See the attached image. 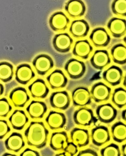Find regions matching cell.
Here are the masks:
<instances>
[{"instance_id": "9c48e42d", "label": "cell", "mask_w": 126, "mask_h": 156, "mask_svg": "<svg viewBox=\"0 0 126 156\" xmlns=\"http://www.w3.org/2000/svg\"><path fill=\"white\" fill-rule=\"evenodd\" d=\"M71 100L74 107H87L91 104L92 100L90 91L86 87H77L72 92Z\"/></svg>"}, {"instance_id": "1f68e13d", "label": "cell", "mask_w": 126, "mask_h": 156, "mask_svg": "<svg viewBox=\"0 0 126 156\" xmlns=\"http://www.w3.org/2000/svg\"><path fill=\"white\" fill-rule=\"evenodd\" d=\"M14 71L12 65L8 62L0 63V80L3 83L10 81L14 76Z\"/></svg>"}, {"instance_id": "7402d4cb", "label": "cell", "mask_w": 126, "mask_h": 156, "mask_svg": "<svg viewBox=\"0 0 126 156\" xmlns=\"http://www.w3.org/2000/svg\"><path fill=\"white\" fill-rule=\"evenodd\" d=\"M69 137L65 131H56L51 133L49 145L50 148L56 152H62L69 141Z\"/></svg>"}, {"instance_id": "836d02e7", "label": "cell", "mask_w": 126, "mask_h": 156, "mask_svg": "<svg viewBox=\"0 0 126 156\" xmlns=\"http://www.w3.org/2000/svg\"><path fill=\"white\" fill-rule=\"evenodd\" d=\"M101 156H122L119 146L115 143H110L100 150Z\"/></svg>"}, {"instance_id": "d4e9b609", "label": "cell", "mask_w": 126, "mask_h": 156, "mask_svg": "<svg viewBox=\"0 0 126 156\" xmlns=\"http://www.w3.org/2000/svg\"><path fill=\"white\" fill-rule=\"evenodd\" d=\"M9 122L14 129L22 131L29 124V118L25 111L17 109L15 110L9 116Z\"/></svg>"}, {"instance_id": "7bdbcfd3", "label": "cell", "mask_w": 126, "mask_h": 156, "mask_svg": "<svg viewBox=\"0 0 126 156\" xmlns=\"http://www.w3.org/2000/svg\"><path fill=\"white\" fill-rule=\"evenodd\" d=\"M4 93V87L3 84L0 83V96H1Z\"/></svg>"}, {"instance_id": "e0dca14e", "label": "cell", "mask_w": 126, "mask_h": 156, "mask_svg": "<svg viewBox=\"0 0 126 156\" xmlns=\"http://www.w3.org/2000/svg\"><path fill=\"white\" fill-rule=\"evenodd\" d=\"M47 126L52 131H59L64 128L66 124V117L61 112L51 110L45 117Z\"/></svg>"}, {"instance_id": "7c38bea8", "label": "cell", "mask_w": 126, "mask_h": 156, "mask_svg": "<svg viewBox=\"0 0 126 156\" xmlns=\"http://www.w3.org/2000/svg\"><path fill=\"white\" fill-rule=\"evenodd\" d=\"M111 133L108 127L99 125L92 129L90 139L92 143L97 147H102L111 140Z\"/></svg>"}, {"instance_id": "8fae6325", "label": "cell", "mask_w": 126, "mask_h": 156, "mask_svg": "<svg viewBox=\"0 0 126 156\" xmlns=\"http://www.w3.org/2000/svg\"><path fill=\"white\" fill-rule=\"evenodd\" d=\"M89 40L92 45L98 48L107 47L110 43L111 37L104 27L95 28L89 35Z\"/></svg>"}, {"instance_id": "44dd1931", "label": "cell", "mask_w": 126, "mask_h": 156, "mask_svg": "<svg viewBox=\"0 0 126 156\" xmlns=\"http://www.w3.org/2000/svg\"><path fill=\"white\" fill-rule=\"evenodd\" d=\"M93 46L87 39H80L73 45L72 54L74 56L82 60H87L93 52Z\"/></svg>"}, {"instance_id": "83f0119b", "label": "cell", "mask_w": 126, "mask_h": 156, "mask_svg": "<svg viewBox=\"0 0 126 156\" xmlns=\"http://www.w3.org/2000/svg\"><path fill=\"white\" fill-rule=\"evenodd\" d=\"M26 140L22 134L17 132L12 133L5 140L6 149L12 152H19L26 146Z\"/></svg>"}, {"instance_id": "277c9868", "label": "cell", "mask_w": 126, "mask_h": 156, "mask_svg": "<svg viewBox=\"0 0 126 156\" xmlns=\"http://www.w3.org/2000/svg\"><path fill=\"white\" fill-rule=\"evenodd\" d=\"M92 100L97 104L105 103L111 98L112 89L107 84L98 82L94 84L90 89Z\"/></svg>"}, {"instance_id": "5b68a950", "label": "cell", "mask_w": 126, "mask_h": 156, "mask_svg": "<svg viewBox=\"0 0 126 156\" xmlns=\"http://www.w3.org/2000/svg\"><path fill=\"white\" fill-rule=\"evenodd\" d=\"M35 71L40 76H45L54 68V63L52 58L47 54H40L32 61Z\"/></svg>"}, {"instance_id": "4fadbf2b", "label": "cell", "mask_w": 126, "mask_h": 156, "mask_svg": "<svg viewBox=\"0 0 126 156\" xmlns=\"http://www.w3.org/2000/svg\"><path fill=\"white\" fill-rule=\"evenodd\" d=\"M48 112V107L45 102L39 100H33L26 108V112L29 118L33 120L44 119Z\"/></svg>"}, {"instance_id": "f1b7e54d", "label": "cell", "mask_w": 126, "mask_h": 156, "mask_svg": "<svg viewBox=\"0 0 126 156\" xmlns=\"http://www.w3.org/2000/svg\"><path fill=\"white\" fill-rule=\"evenodd\" d=\"M111 136L113 141L117 143L126 141V123L122 122L114 123L111 127Z\"/></svg>"}, {"instance_id": "7a4b0ae2", "label": "cell", "mask_w": 126, "mask_h": 156, "mask_svg": "<svg viewBox=\"0 0 126 156\" xmlns=\"http://www.w3.org/2000/svg\"><path fill=\"white\" fill-rule=\"evenodd\" d=\"M73 120L75 125L82 128L91 126L98 121L93 110L87 107L78 108L73 114Z\"/></svg>"}, {"instance_id": "8d00e7d4", "label": "cell", "mask_w": 126, "mask_h": 156, "mask_svg": "<svg viewBox=\"0 0 126 156\" xmlns=\"http://www.w3.org/2000/svg\"><path fill=\"white\" fill-rule=\"evenodd\" d=\"M11 131L9 123L4 120H0V140L4 138Z\"/></svg>"}, {"instance_id": "2e32d148", "label": "cell", "mask_w": 126, "mask_h": 156, "mask_svg": "<svg viewBox=\"0 0 126 156\" xmlns=\"http://www.w3.org/2000/svg\"><path fill=\"white\" fill-rule=\"evenodd\" d=\"M90 62L95 69L103 70L111 64V58L107 50L98 49L92 54Z\"/></svg>"}, {"instance_id": "d6a6232c", "label": "cell", "mask_w": 126, "mask_h": 156, "mask_svg": "<svg viewBox=\"0 0 126 156\" xmlns=\"http://www.w3.org/2000/svg\"><path fill=\"white\" fill-rule=\"evenodd\" d=\"M113 13L120 17H126V0H114L111 4Z\"/></svg>"}, {"instance_id": "484cf974", "label": "cell", "mask_w": 126, "mask_h": 156, "mask_svg": "<svg viewBox=\"0 0 126 156\" xmlns=\"http://www.w3.org/2000/svg\"><path fill=\"white\" fill-rule=\"evenodd\" d=\"M65 10L68 16L78 19L85 14L86 6L82 0H69L65 5Z\"/></svg>"}, {"instance_id": "ab89813d", "label": "cell", "mask_w": 126, "mask_h": 156, "mask_svg": "<svg viewBox=\"0 0 126 156\" xmlns=\"http://www.w3.org/2000/svg\"><path fill=\"white\" fill-rule=\"evenodd\" d=\"M121 151L122 156H126V141L122 145Z\"/></svg>"}, {"instance_id": "bcb514c9", "label": "cell", "mask_w": 126, "mask_h": 156, "mask_svg": "<svg viewBox=\"0 0 126 156\" xmlns=\"http://www.w3.org/2000/svg\"><path fill=\"white\" fill-rule=\"evenodd\" d=\"M123 41H124V42L125 45H126V34L125 35V36H124V38H123Z\"/></svg>"}, {"instance_id": "ffe728a7", "label": "cell", "mask_w": 126, "mask_h": 156, "mask_svg": "<svg viewBox=\"0 0 126 156\" xmlns=\"http://www.w3.org/2000/svg\"><path fill=\"white\" fill-rule=\"evenodd\" d=\"M14 75L17 83L22 85H27L35 78V72L30 65L23 63L16 68Z\"/></svg>"}, {"instance_id": "ac0fdd59", "label": "cell", "mask_w": 126, "mask_h": 156, "mask_svg": "<svg viewBox=\"0 0 126 156\" xmlns=\"http://www.w3.org/2000/svg\"><path fill=\"white\" fill-rule=\"evenodd\" d=\"M47 83L49 87L55 90L65 88L68 83L67 76L62 70L56 69L47 76Z\"/></svg>"}, {"instance_id": "5bb4252c", "label": "cell", "mask_w": 126, "mask_h": 156, "mask_svg": "<svg viewBox=\"0 0 126 156\" xmlns=\"http://www.w3.org/2000/svg\"><path fill=\"white\" fill-rule=\"evenodd\" d=\"M28 92L30 97L34 99H44L47 97L50 89L45 81L38 78L29 85Z\"/></svg>"}, {"instance_id": "d6986e66", "label": "cell", "mask_w": 126, "mask_h": 156, "mask_svg": "<svg viewBox=\"0 0 126 156\" xmlns=\"http://www.w3.org/2000/svg\"><path fill=\"white\" fill-rule=\"evenodd\" d=\"M104 81L113 87L119 85L123 80V71L116 65H112L105 69L102 74Z\"/></svg>"}, {"instance_id": "4dcf8cb0", "label": "cell", "mask_w": 126, "mask_h": 156, "mask_svg": "<svg viewBox=\"0 0 126 156\" xmlns=\"http://www.w3.org/2000/svg\"><path fill=\"white\" fill-rule=\"evenodd\" d=\"M111 100L113 105L119 109L126 107V89L116 88L111 94Z\"/></svg>"}, {"instance_id": "52a82bcc", "label": "cell", "mask_w": 126, "mask_h": 156, "mask_svg": "<svg viewBox=\"0 0 126 156\" xmlns=\"http://www.w3.org/2000/svg\"><path fill=\"white\" fill-rule=\"evenodd\" d=\"M52 44L56 51L61 53H66L71 50L74 44V40L69 34L60 32L54 36Z\"/></svg>"}, {"instance_id": "d590c367", "label": "cell", "mask_w": 126, "mask_h": 156, "mask_svg": "<svg viewBox=\"0 0 126 156\" xmlns=\"http://www.w3.org/2000/svg\"><path fill=\"white\" fill-rule=\"evenodd\" d=\"M66 155L68 156H75L79 151V147L74 143L72 141H69L68 143L65 146L64 150H63Z\"/></svg>"}, {"instance_id": "f6af8a7d", "label": "cell", "mask_w": 126, "mask_h": 156, "mask_svg": "<svg viewBox=\"0 0 126 156\" xmlns=\"http://www.w3.org/2000/svg\"><path fill=\"white\" fill-rule=\"evenodd\" d=\"M2 156H17V155H16V154H14L6 152V153H5Z\"/></svg>"}, {"instance_id": "f35d334b", "label": "cell", "mask_w": 126, "mask_h": 156, "mask_svg": "<svg viewBox=\"0 0 126 156\" xmlns=\"http://www.w3.org/2000/svg\"><path fill=\"white\" fill-rule=\"evenodd\" d=\"M75 156H99V155L95 150L87 148L80 151Z\"/></svg>"}, {"instance_id": "74e56055", "label": "cell", "mask_w": 126, "mask_h": 156, "mask_svg": "<svg viewBox=\"0 0 126 156\" xmlns=\"http://www.w3.org/2000/svg\"><path fill=\"white\" fill-rule=\"evenodd\" d=\"M19 156H40V154L37 150L27 147L20 153Z\"/></svg>"}, {"instance_id": "603a6c76", "label": "cell", "mask_w": 126, "mask_h": 156, "mask_svg": "<svg viewBox=\"0 0 126 156\" xmlns=\"http://www.w3.org/2000/svg\"><path fill=\"white\" fill-rule=\"evenodd\" d=\"M69 30L72 37L80 40L88 35L90 26L89 23L83 19H75L70 24Z\"/></svg>"}, {"instance_id": "cb8c5ba5", "label": "cell", "mask_w": 126, "mask_h": 156, "mask_svg": "<svg viewBox=\"0 0 126 156\" xmlns=\"http://www.w3.org/2000/svg\"><path fill=\"white\" fill-rule=\"evenodd\" d=\"M69 139L79 148L87 146L90 141V134L88 129L83 128H74L70 132Z\"/></svg>"}, {"instance_id": "4316f807", "label": "cell", "mask_w": 126, "mask_h": 156, "mask_svg": "<svg viewBox=\"0 0 126 156\" xmlns=\"http://www.w3.org/2000/svg\"><path fill=\"white\" fill-rule=\"evenodd\" d=\"M107 28L114 38H121L126 34V20L119 17H113L108 21Z\"/></svg>"}, {"instance_id": "6da1fadb", "label": "cell", "mask_w": 126, "mask_h": 156, "mask_svg": "<svg viewBox=\"0 0 126 156\" xmlns=\"http://www.w3.org/2000/svg\"><path fill=\"white\" fill-rule=\"evenodd\" d=\"M24 134L26 142L29 147L40 149L47 144L50 131L43 122L33 120L27 125Z\"/></svg>"}, {"instance_id": "b9f144b4", "label": "cell", "mask_w": 126, "mask_h": 156, "mask_svg": "<svg viewBox=\"0 0 126 156\" xmlns=\"http://www.w3.org/2000/svg\"><path fill=\"white\" fill-rule=\"evenodd\" d=\"M122 84L124 87L125 89H126V73L125 74V76L123 77V80H122Z\"/></svg>"}, {"instance_id": "ee69618b", "label": "cell", "mask_w": 126, "mask_h": 156, "mask_svg": "<svg viewBox=\"0 0 126 156\" xmlns=\"http://www.w3.org/2000/svg\"><path fill=\"white\" fill-rule=\"evenodd\" d=\"M55 156H68V155H66L64 152L62 151V152H60L56 154L55 155Z\"/></svg>"}, {"instance_id": "3957f363", "label": "cell", "mask_w": 126, "mask_h": 156, "mask_svg": "<svg viewBox=\"0 0 126 156\" xmlns=\"http://www.w3.org/2000/svg\"><path fill=\"white\" fill-rule=\"evenodd\" d=\"M96 116L98 121L104 124L113 122L117 116V110L111 103L105 102L98 105L96 108Z\"/></svg>"}, {"instance_id": "8992f818", "label": "cell", "mask_w": 126, "mask_h": 156, "mask_svg": "<svg viewBox=\"0 0 126 156\" xmlns=\"http://www.w3.org/2000/svg\"><path fill=\"white\" fill-rule=\"evenodd\" d=\"M49 102L50 106L53 108L64 111L69 107L71 99L67 91L56 90L51 94Z\"/></svg>"}, {"instance_id": "30bf717a", "label": "cell", "mask_w": 126, "mask_h": 156, "mask_svg": "<svg viewBox=\"0 0 126 156\" xmlns=\"http://www.w3.org/2000/svg\"><path fill=\"white\" fill-rule=\"evenodd\" d=\"M65 70L72 80H79L82 77L86 71V66L83 62L77 58H71L65 64Z\"/></svg>"}, {"instance_id": "ba28073f", "label": "cell", "mask_w": 126, "mask_h": 156, "mask_svg": "<svg viewBox=\"0 0 126 156\" xmlns=\"http://www.w3.org/2000/svg\"><path fill=\"white\" fill-rule=\"evenodd\" d=\"M31 97L28 90L23 87L14 88L9 94V99L12 105L19 108L26 107L30 102Z\"/></svg>"}, {"instance_id": "e575fe53", "label": "cell", "mask_w": 126, "mask_h": 156, "mask_svg": "<svg viewBox=\"0 0 126 156\" xmlns=\"http://www.w3.org/2000/svg\"><path fill=\"white\" fill-rule=\"evenodd\" d=\"M12 110L11 102L6 98L0 99V117H7Z\"/></svg>"}, {"instance_id": "60d3db41", "label": "cell", "mask_w": 126, "mask_h": 156, "mask_svg": "<svg viewBox=\"0 0 126 156\" xmlns=\"http://www.w3.org/2000/svg\"><path fill=\"white\" fill-rule=\"evenodd\" d=\"M121 118L124 122L126 123V107L121 112Z\"/></svg>"}, {"instance_id": "9a60e30c", "label": "cell", "mask_w": 126, "mask_h": 156, "mask_svg": "<svg viewBox=\"0 0 126 156\" xmlns=\"http://www.w3.org/2000/svg\"><path fill=\"white\" fill-rule=\"evenodd\" d=\"M70 20L66 14L62 11L54 12L49 19L50 28L54 32H64L69 27Z\"/></svg>"}, {"instance_id": "f546056e", "label": "cell", "mask_w": 126, "mask_h": 156, "mask_svg": "<svg viewBox=\"0 0 126 156\" xmlns=\"http://www.w3.org/2000/svg\"><path fill=\"white\" fill-rule=\"evenodd\" d=\"M110 56L114 63L120 65L126 64V45L122 44L114 45L111 49Z\"/></svg>"}]
</instances>
